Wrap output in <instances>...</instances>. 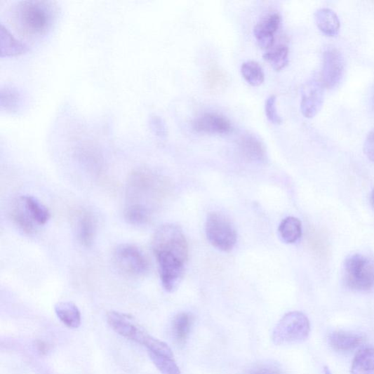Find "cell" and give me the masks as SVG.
I'll use <instances>...</instances> for the list:
<instances>
[{
    "label": "cell",
    "mask_w": 374,
    "mask_h": 374,
    "mask_svg": "<svg viewBox=\"0 0 374 374\" xmlns=\"http://www.w3.org/2000/svg\"><path fill=\"white\" fill-rule=\"evenodd\" d=\"M253 374H281L277 371L269 370V369H262L255 372Z\"/></svg>",
    "instance_id": "obj_32"
},
{
    "label": "cell",
    "mask_w": 374,
    "mask_h": 374,
    "mask_svg": "<svg viewBox=\"0 0 374 374\" xmlns=\"http://www.w3.org/2000/svg\"><path fill=\"white\" fill-rule=\"evenodd\" d=\"M364 152L370 161L374 162V129L368 133L366 139Z\"/></svg>",
    "instance_id": "obj_29"
},
{
    "label": "cell",
    "mask_w": 374,
    "mask_h": 374,
    "mask_svg": "<svg viewBox=\"0 0 374 374\" xmlns=\"http://www.w3.org/2000/svg\"><path fill=\"white\" fill-rule=\"evenodd\" d=\"M288 57L289 48L283 44L279 45L263 55V59L276 71L282 69L288 64Z\"/></svg>",
    "instance_id": "obj_22"
},
{
    "label": "cell",
    "mask_w": 374,
    "mask_h": 374,
    "mask_svg": "<svg viewBox=\"0 0 374 374\" xmlns=\"http://www.w3.org/2000/svg\"><path fill=\"white\" fill-rule=\"evenodd\" d=\"M279 236L287 243H296L302 236V224L293 217L285 218L279 227Z\"/></svg>",
    "instance_id": "obj_21"
},
{
    "label": "cell",
    "mask_w": 374,
    "mask_h": 374,
    "mask_svg": "<svg viewBox=\"0 0 374 374\" xmlns=\"http://www.w3.org/2000/svg\"><path fill=\"white\" fill-rule=\"evenodd\" d=\"M239 147L246 158L255 163H264L267 159L265 145L260 138L253 133H246L239 140Z\"/></svg>",
    "instance_id": "obj_13"
},
{
    "label": "cell",
    "mask_w": 374,
    "mask_h": 374,
    "mask_svg": "<svg viewBox=\"0 0 374 374\" xmlns=\"http://www.w3.org/2000/svg\"><path fill=\"white\" fill-rule=\"evenodd\" d=\"M317 27L326 36L335 37L340 32L341 23L336 13L329 8L319 9L315 13Z\"/></svg>",
    "instance_id": "obj_15"
},
{
    "label": "cell",
    "mask_w": 374,
    "mask_h": 374,
    "mask_svg": "<svg viewBox=\"0 0 374 374\" xmlns=\"http://www.w3.org/2000/svg\"><path fill=\"white\" fill-rule=\"evenodd\" d=\"M155 256L163 287L166 291L172 293L182 280L186 262L168 254L159 253Z\"/></svg>",
    "instance_id": "obj_7"
},
{
    "label": "cell",
    "mask_w": 374,
    "mask_h": 374,
    "mask_svg": "<svg viewBox=\"0 0 374 374\" xmlns=\"http://www.w3.org/2000/svg\"><path fill=\"white\" fill-rule=\"evenodd\" d=\"M209 82L213 84V87L220 86L223 83L224 76L220 72L219 69H213L211 70L209 76Z\"/></svg>",
    "instance_id": "obj_31"
},
{
    "label": "cell",
    "mask_w": 374,
    "mask_h": 374,
    "mask_svg": "<svg viewBox=\"0 0 374 374\" xmlns=\"http://www.w3.org/2000/svg\"><path fill=\"white\" fill-rule=\"evenodd\" d=\"M371 203L373 206L374 207V189H373L371 192Z\"/></svg>",
    "instance_id": "obj_33"
},
{
    "label": "cell",
    "mask_w": 374,
    "mask_h": 374,
    "mask_svg": "<svg viewBox=\"0 0 374 374\" xmlns=\"http://www.w3.org/2000/svg\"><path fill=\"white\" fill-rule=\"evenodd\" d=\"M206 234L210 243L222 252L232 251L237 241L234 225L220 213H210L206 223Z\"/></svg>",
    "instance_id": "obj_5"
},
{
    "label": "cell",
    "mask_w": 374,
    "mask_h": 374,
    "mask_svg": "<svg viewBox=\"0 0 374 374\" xmlns=\"http://www.w3.org/2000/svg\"><path fill=\"white\" fill-rule=\"evenodd\" d=\"M60 321L67 328L76 329L81 323V314L77 306L72 302H60L55 307Z\"/></svg>",
    "instance_id": "obj_16"
},
{
    "label": "cell",
    "mask_w": 374,
    "mask_h": 374,
    "mask_svg": "<svg viewBox=\"0 0 374 374\" xmlns=\"http://www.w3.org/2000/svg\"><path fill=\"white\" fill-rule=\"evenodd\" d=\"M154 255L165 253L186 262L188 260V243L180 227L166 224L159 227L152 239Z\"/></svg>",
    "instance_id": "obj_3"
},
{
    "label": "cell",
    "mask_w": 374,
    "mask_h": 374,
    "mask_svg": "<svg viewBox=\"0 0 374 374\" xmlns=\"http://www.w3.org/2000/svg\"><path fill=\"white\" fill-rule=\"evenodd\" d=\"M151 212L149 208L139 204H130L124 212L126 221L133 225L140 226L147 224L150 220Z\"/></svg>",
    "instance_id": "obj_24"
},
{
    "label": "cell",
    "mask_w": 374,
    "mask_h": 374,
    "mask_svg": "<svg viewBox=\"0 0 374 374\" xmlns=\"http://www.w3.org/2000/svg\"><path fill=\"white\" fill-rule=\"evenodd\" d=\"M324 371H325V374H332L330 370L327 367H325Z\"/></svg>",
    "instance_id": "obj_34"
},
{
    "label": "cell",
    "mask_w": 374,
    "mask_h": 374,
    "mask_svg": "<svg viewBox=\"0 0 374 374\" xmlns=\"http://www.w3.org/2000/svg\"><path fill=\"white\" fill-rule=\"evenodd\" d=\"M311 328L308 317L302 312L285 314L275 327L272 340L276 345L298 344L307 340Z\"/></svg>",
    "instance_id": "obj_2"
},
{
    "label": "cell",
    "mask_w": 374,
    "mask_h": 374,
    "mask_svg": "<svg viewBox=\"0 0 374 374\" xmlns=\"http://www.w3.org/2000/svg\"><path fill=\"white\" fill-rule=\"evenodd\" d=\"M243 79L251 85L258 86L265 80V74L262 67L255 61H246L241 67Z\"/></svg>",
    "instance_id": "obj_25"
},
{
    "label": "cell",
    "mask_w": 374,
    "mask_h": 374,
    "mask_svg": "<svg viewBox=\"0 0 374 374\" xmlns=\"http://www.w3.org/2000/svg\"><path fill=\"white\" fill-rule=\"evenodd\" d=\"M347 286L356 291H368L374 288V261L355 254L349 256L344 265Z\"/></svg>",
    "instance_id": "obj_4"
},
{
    "label": "cell",
    "mask_w": 374,
    "mask_h": 374,
    "mask_svg": "<svg viewBox=\"0 0 374 374\" xmlns=\"http://www.w3.org/2000/svg\"><path fill=\"white\" fill-rule=\"evenodd\" d=\"M192 323V316L187 313L178 314L173 320V333L176 341L184 345L187 340Z\"/></svg>",
    "instance_id": "obj_23"
},
{
    "label": "cell",
    "mask_w": 374,
    "mask_h": 374,
    "mask_svg": "<svg viewBox=\"0 0 374 374\" xmlns=\"http://www.w3.org/2000/svg\"><path fill=\"white\" fill-rule=\"evenodd\" d=\"M345 59L336 48H328L323 53L322 82L332 90L342 81L345 74Z\"/></svg>",
    "instance_id": "obj_9"
},
{
    "label": "cell",
    "mask_w": 374,
    "mask_h": 374,
    "mask_svg": "<svg viewBox=\"0 0 374 374\" xmlns=\"http://www.w3.org/2000/svg\"><path fill=\"white\" fill-rule=\"evenodd\" d=\"M276 98L275 95L270 96L265 102V114L267 118L274 124H280L282 119L279 116L276 109Z\"/></svg>",
    "instance_id": "obj_28"
},
{
    "label": "cell",
    "mask_w": 374,
    "mask_h": 374,
    "mask_svg": "<svg viewBox=\"0 0 374 374\" xmlns=\"http://www.w3.org/2000/svg\"><path fill=\"white\" fill-rule=\"evenodd\" d=\"M154 129L156 133L159 136H166L167 135V128L164 121L159 118H155L153 120Z\"/></svg>",
    "instance_id": "obj_30"
},
{
    "label": "cell",
    "mask_w": 374,
    "mask_h": 374,
    "mask_svg": "<svg viewBox=\"0 0 374 374\" xmlns=\"http://www.w3.org/2000/svg\"><path fill=\"white\" fill-rule=\"evenodd\" d=\"M30 217L37 225H46L51 218L49 210L38 199L32 196L21 198Z\"/></svg>",
    "instance_id": "obj_20"
},
{
    "label": "cell",
    "mask_w": 374,
    "mask_h": 374,
    "mask_svg": "<svg viewBox=\"0 0 374 374\" xmlns=\"http://www.w3.org/2000/svg\"><path fill=\"white\" fill-rule=\"evenodd\" d=\"M58 7L50 1L18 2L10 12L11 22L23 36L37 40L46 36L58 19Z\"/></svg>",
    "instance_id": "obj_1"
},
{
    "label": "cell",
    "mask_w": 374,
    "mask_h": 374,
    "mask_svg": "<svg viewBox=\"0 0 374 374\" xmlns=\"http://www.w3.org/2000/svg\"><path fill=\"white\" fill-rule=\"evenodd\" d=\"M96 220L92 213L83 211L79 213L76 220V236L84 246H91L96 234Z\"/></svg>",
    "instance_id": "obj_14"
},
{
    "label": "cell",
    "mask_w": 374,
    "mask_h": 374,
    "mask_svg": "<svg viewBox=\"0 0 374 374\" xmlns=\"http://www.w3.org/2000/svg\"><path fill=\"white\" fill-rule=\"evenodd\" d=\"M363 342V338L354 333L345 331H335L329 337V344L331 347L340 352H349L359 347Z\"/></svg>",
    "instance_id": "obj_17"
},
{
    "label": "cell",
    "mask_w": 374,
    "mask_h": 374,
    "mask_svg": "<svg viewBox=\"0 0 374 374\" xmlns=\"http://www.w3.org/2000/svg\"><path fill=\"white\" fill-rule=\"evenodd\" d=\"M324 85L322 80L312 79L301 90L300 109L302 115L311 119L321 109L324 102Z\"/></svg>",
    "instance_id": "obj_8"
},
{
    "label": "cell",
    "mask_w": 374,
    "mask_h": 374,
    "mask_svg": "<svg viewBox=\"0 0 374 374\" xmlns=\"http://www.w3.org/2000/svg\"><path fill=\"white\" fill-rule=\"evenodd\" d=\"M107 322L119 335L136 342V340L144 328H142L135 319L128 314L112 311L107 314Z\"/></svg>",
    "instance_id": "obj_10"
},
{
    "label": "cell",
    "mask_w": 374,
    "mask_h": 374,
    "mask_svg": "<svg viewBox=\"0 0 374 374\" xmlns=\"http://www.w3.org/2000/svg\"><path fill=\"white\" fill-rule=\"evenodd\" d=\"M352 374H374V348L365 347L356 354L353 360Z\"/></svg>",
    "instance_id": "obj_18"
},
{
    "label": "cell",
    "mask_w": 374,
    "mask_h": 374,
    "mask_svg": "<svg viewBox=\"0 0 374 374\" xmlns=\"http://www.w3.org/2000/svg\"><path fill=\"white\" fill-rule=\"evenodd\" d=\"M149 358L162 374H182L173 358L148 352Z\"/></svg>",
    "instance_id": "obj_26"
},
{
    "label": "cell",
    "mask_w": 374,
    "mask_h": 374,
    "mask_svg": "<svg viewBox=\"0 0 374 374\" xmlns=\"http://www.w3.org/2000/svg\"><path fill=\"white\" fill-rule=\"evenodd\" d=\"M11 218L14 223L25 233L32 234L34 232L36 224L29 215L22 199L15 202L11 210Z\"/></svg>",
    "instance_id": "obj_19"
},
{
    "label": "cell",
    "mask_w": 374,
    "mask_h": 374,
    "mask_svg": "<svg viewBox=\"0 0 374 374\" xmlns=\"http://www.w3.org/2000/svg\"><path fill=\"white\" fill-rule=\"evenodd\" d=\"M114 260L124 274L134 277L144 276L149 270V263L144 254L133 244H121L115 249Z\"/></svg>",
    "instance_id": "obj_6"
},
{
    "label": "cell",
    "mask_w": 374,
    "mask_h": 374,
    "mask_svg": "<svg viewBox=\"0 0 374 374\" xmlns=\"http://www.w3.org/2000/svg\"><path fill=\"white\" fill-rule=\"evenodd\" d=\"M1 99L2 106H6L7 110L11 111L15 109L17 104L20 105L22 100L20 93L13 88H2Z\"/></svg>",
    "instance_id": "obj_27"
},
{
    "label": "cell",
    "mask_w": 374,
    "mask_h": 374,
    "mask_svg": "<svg viewBox=\"0 0 374 374\" xmlns=\"http://www.w3.org/2000/svg\"><path fill=\"white\" fill-rule=\"evenodd\" d=\"M281 22L280 14L274 12L264 17L255 27V37L261 48L267 49L273 46L275 40L274 34L278 30Z\"/></svg>",
    "instance_id": "obj_12"
},
{
    "label": "cell",
    "mask_w": 374,
    "mask_h": 374,
    "mask_svg": "<svg viewBox=\"0 0 374 374\" xmlns=\"http://www.w3.org/2000/svg\"><path fill=\"white\" fill-rule=\"evenodd\" d=\"M192 128L199 133L227 134L232 130L230 121L218 113H205L192 122Z\"/></svg>",
    "instance_id": "obj_11"
}]
</instances>
